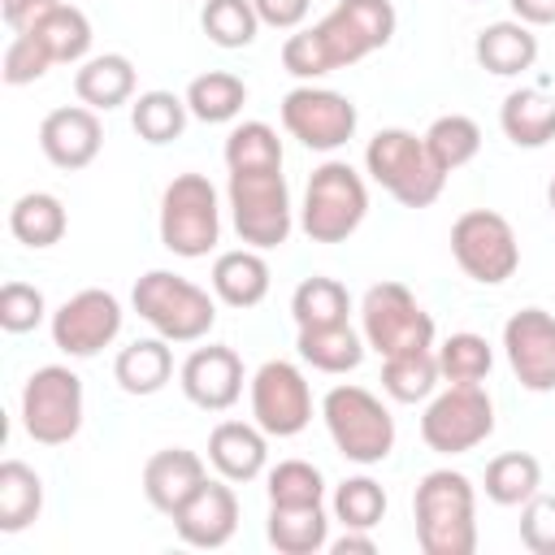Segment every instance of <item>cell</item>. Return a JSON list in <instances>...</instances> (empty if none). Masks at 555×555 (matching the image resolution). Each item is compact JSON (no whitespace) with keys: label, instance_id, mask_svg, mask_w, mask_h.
<instances>
[{"label":"cell","instance_id":"1","mask_svg":"<svg viewBox=\"0 0 555 555\" xmlns=\"http://www.w3.org/2000/svg\"><path fill=\"white\" fill-rule=\"evenodd\" d=\"M416 542L425 555H473L477 520H473V481L455 468H434L421 477L416 499Z\"/></svg>","mask_w":555,"mask_h":555},{"label":"cell","instance_id":"2","mask_svg":"<svg viewBox=\"0 0 555 555\" xmlns=\"http://www.w3.org/2000/svg\"><path fill=\"white\" fill-rule=\"evenodd\" d=\"M364 169L369 178L390 191L403 208H429L438 195H442V182H447V169L429 156L425 139H416L412 130H377L364 147Z\"/></svg>","mask_w":555,"mask_h":555},{"label":"cell","instance_id":"3","mask_svg":"<svg viewBox=\"0 0 555 555\" xmlns=\"http://www.w3.org/2000/svg\"><path fill=\"white\" fill-rule=\"evenodd\" d=\"M134 312L169 343H199L212 321H217V304L208 291H199L195 282L169 273V269H152L134 282Z\"/></svg>","mask_w":555,"mask_h":555},{"label":"cell","instance_id":"4","mask_svg":"<svg viewBox=\"0 0 555 555\" xmlns=\"http://www.w3.org/2000/svg\"><path fill=\"white\" fill-rule=\"evenodd\" d=\"M364 212H369V186L347 160H325L312 169L308 191H304V208H299V225L312 243L351 238L360 230Z\"/></svg>","mask_w":555,"mask_h":555},{"label":"cell","instance_id":"5","mask_svg":"<svg viewBox=\"0 0 555 555\" xmlns=\"http://www.w3.org/2000/svg\"><path fill=\"white\" fill-rule=\"evenodd\" d=\"M321 416L338 455L351 464H382L395 451V416L364 386H334L321 399Z\"/></svg>","mask_w":555,"mask_h":555},{"label":"cell","instance_id":"6","mask_svg":"<svg viewBox=\"0 0 555 555\" xmlns=\"http://www.w3.org/2000/svg\"><path fill=\"white\" fill-rule=\"evenodd\" d=\"M230 217L247 247H282L291 238V191L282 169H230Z\"/></svg>","mask_w":555,"mask_h":555},{"label":"cell","instance_id":"7","mask_svg":"<svg viewBox=\"0 0 555 555\" xmlns=\"http://www.w3.org/2000/svg\"><path fill=\"white\" fill-rule=\"evenodd\" d=\"M221 238L217 186L204 173H178L160 195V243L173 256L199 260Z\"/></svg>","mask_w":555,"mask_h":555},{"label":"cell","instance_id":"8","mask_svg":"<svg viewBox=\"0 0 555 555\" xmlns=\"http://www.w3.org/2000/svg\"><path fill=\"white\" fill-rule=\"evenodd\" d=\"M360 321H364V343L386 360L399 351H421L434 347V317L416 304V295L403 282H377L360 299Z\"/></svg>","mask_w":555,"mask_h":555},{"label":"cell","instance_id":"9","mask_svg":"<svg viewBox=\"0 0 555 555\" xmlns=\"http://www.w3.org/2000/svg\"><path fill=\"white\" fill-rule=\"evenodd\" d=\"M22 425L39 447H61L82 429V377L65 364H43L22 386Z\"/></svg>","mask_w":555,"mask_h":555},{"label":"cell","instance_id":"10","mask_svg":"<svg viewBox=\"0 0 555 555\" xmlns=\"http://www.w3.org/2000/svg\"><path fill=\"white\" fill-rule=\"evenodd\" d=\"M451 256L455 264L481 282V286H499L516 273L520 264V243L507 217L490 212V208H468L455 225H451Z\"/></svg>","mask_w":555,"mask_h":555},{"label":"cell","instance_id":"11","mask_svg":"<svg viewBox=\"0 0 555 555\" xmlns=\"http://www.w3.org/2000/svg\"><path fill=\"white\" fill-rule=\"evenodd\" d=\"M494 434V403L481 386H447L421 416V438L438 455H464Z\"/></svg>","mask_w":555,"mask_h":555},{"label":"cell","instance_id":"12","mask_svg":"<svg viewBox=\"0 0 555 555\" xmlns=\"http://www.w3.org/2000/svg\"><path fill=\"white\" fill-rule=\"evenodd\" d=\"M317 39L334 69L364 61L369 52L386 48L395 35V4L390 0H338L317 26Z\"/></svg>","mask_w":555,"mask_h":555},{"label":"cell","instance_id":"13","mask_svg":"<svg viewBox=\"0 0 555 555\" xmlns=\"http://www.w3.org/2000/svg\"><path fill=\"white\" fill-rule=\"evenodd\" d=\"M356 104L330 87H295L282 95V126L291 139L317 152H334L356 134Z\"/></svg>","mask_w":555,"mask_h":555},{"label":"cell","instance_id":"14","mask_svg":"<svg viewBox=\"0 0 555 555\" xmlns=\"http://www.w3.org/2000/svg\"><path fill=\"white\" fill-rule=\"evenodd\" d=\"M251 416L269 438H295L312 421V390L291 360H264L251 377Z\"/></svg>","mask_w":555,"mask_h":555},{"label":"cell","instance_id":"15","mask_svg":"<svg viewBox=\"0 0 555 555\" xmlns=\"http://www.w3.org/2000/svg\"><path fill=\"white\" fill-rule=\"evenodd\" d=\"M117 330H121V304L113 291H100V286L69 295L52 312V343L74 360L104 351L117 338Z\"/></svg>","mask_w":555,"mask_h":555},{"label":"cell","instance_id":"16","mask_svg":"<svg viewBox=\"0 0 555 555\" xmlns=\"http://www.w3.org/2000/svg\"><path fill=\"white\" fill-rule=\"evenodd\" d=\"M503 351L516 382L533 395L555 390V317L542 308H520L503 325Z\"/></svg>","mask_w":555,"mask_h":555},{"label":"cell","instance_id":"17","mask_svg":"<svg viewBox=\"0 0 555 555\" xmlns=\"http://www.w3.org/2000/svg\"><path fill=\"white\" fill-rule=\"evenodd\" d=\"M182 395L204 412H225L243 395V360L234 347H195L182 360Z\"/></svg>","mask_w":555,"mask_h":555},{"label":"cell","instance_id":"18","mask_svg":"<svg viewBox=\"0 0 555 555\" xmlns=\"http://www.w3.org/2000/svg\"><path fill=\"white\" fill-rule=\"evenodd\" d=\"M173 529L186 546H199V551H217L234 538L238 529V494L221 481H204L178 512H173Z\"/></svg>","mask_w":555,"mask_h":555},{"label":"cell","instance_id":"19","mask_svg":"<svg viewBox=\"0 0 555 555\" xmlns=\"http://www.w3.org/2000/svg\"><path fill=\"white\" fill-rule=\"evenodd\" d=\"M100 143H104V130L95 108L87 104L52 108L39 126V147L56 169H87L100 156Z\"/></svg>","mask_w":555,"mask_h":555},{"label":"cell","instance_id":"20","mask_svg":"<svg viewBox=\"0 0 555 555\" xmlns=\"http://www.w3.org/2000/svg\"><path fill=\"white\" fill-rule=\"evenodd\" d=\"M204 481H208L204 460H199L195 451H186V447H165V451H156V455L143 464V494H147V503H152L156 512H165V516H173Z\"/></svg>","mask_w":555,"mask_h":555},{"label":"cell","instance_id":"21","mask_svg":"<svg viewBox=\"0 0 555 555\" xmlns=\"http://www.w3.org/2000/svg\"><path fill=\"white\" fill-rule=\"evenodd\" d=\"M208 460H212V468L225 481H251V477H260L264 473V460H269L264 429L260 425H247V421H221L208 434Z\"/></svg>","mask_w":555,"mask_h":555},{"label":"cell","instance_id":"22","mask_svg":"<svg viewBox=\"0 0 555 555\" xmlns=\"http://www.w3.org/2000/svg\"><path fill=\"white\" fill-rule=\"evenodd\" d=\"M264 533L282 555H317L330 546V520L321 503H269Z\"/></svg>","mask_w":555,"mask_h":555},{"label":"cell","instance_id":"23","mask_svg":"<svg viewBox=\"0 0 555 555\" xmlns=\"http://www.w3.org/2000/svg\"><path fill=\"white\" fill-rule=\"evenodd\" d=\"M212 291L230 308H256L269 295V264L256 247L221 251L212 260Z\"/></svg>","mask_w":555,"mask_h":555},{"label":"cell","instance_id":"24","mask_svg":"<svg viewBox=\"0 0 555 555\" xmlns=\"http://www.w3.org/2000/svg\"><path fill=\"white\" fill-rule=\"evenodd\" d=\"M74 91L87 108H117L134 95V65L130 56L121 52H100V56H87L82 69L74 74Z\"/></svg>","mask_w":555,"mask_h":555},{"label":"cell","instance_id":"25","mask_svg":"<svg viewBox=\"0 0 555 555\" xmlns=\"http://www.w3.org/2000/svg\"><path fill=\"white\" fill-rule=\"evenodd\" d=\"M169 373H173V351H169V338H160V334L134 338L113 360V377L126 395H156V390H165Z\"/></svg>","mask_w":555,"mask_h":555},{"label":"cell","instance_id":"26","mask_svg":"<svg viewBox=\"0 0 555 555\" xmlns=\"http://www.w3.org/2000/svg\"><path fill=\"white\" fill-rule=\"evenodd\" d=\"M477 61H481V69L512 78L538 61V35L525 22H490L477 35Z\"/></svg>","mask_w":555,"mask_h":555},{"label":"cell","instance_id":"27","mask_svg":"<svg viewBox=\"0 0 555 555\" xmlns=\"http://www.w3.org/2000/svg\"><path fill=\"white\" fill-rule=\"evenodd\" d=\"M499 126L516 147H546L555 139V100H546L533 87H520L503 100Z\"/></svg>","mask_w":555,"mask_h":555},{"label":"cell","instance_id":"28","mask_svg":"<svg viewBox=\"0 0 555 555\" xmlns=\"http://www.w3.org/2000/svg\"><path fill=\"white\" fill-rule=\"evenodd\" d=\"M65 225H69L65 204L56 195H48V191H26L9 208V230L26 247H52V243H61L65 238Z\"/></svg>","mask_w":555,"mask_h":555},{"label":"cell","instance_id":"29","mask_svg":"<svg viewBox=\"0 0 555 555\" xmlns=\"http://www.w3.org/2000/svg\"><path fill=\"white\" fill-rule=\"evenodd\" d=\"M295 347L321 373H351L364 360V338L347 321L343 325H308V330H299Z\"/></svg>","mask_w":555,"mask_h":555},{"label":"cell","instance_id":"30","mask_svg":"<svg viewBox=\"0 0 555 555\" xmlns=\"http://www.w3.org/2000/svg\"><path fill=\"white\" fill-rule=\"evenodd\" d=\"M243 104H247V87H243L238 74H225V69H208V74L191 78V87H186V108H191V117H199V121H208V126L234 121V117L243 113Z\"/></svg>","mask_w":555,"mask_h":555},{"label":"cell","instance_id":"31","mask_svg":"<svg viewBox=\"0 0 555 555\" xmlns=\"http://www.w3.org/2000/svg\"><path fill=\"white\" fill-rule=\"evenodd\" d=\"M43 507V481L30 464L22 460H4L0 464V529L17 533L26 529Z\"/></svg>","mask_w":555,"mask_h":555},{"label":"cell","instance_id":"32","mask_svg":"<svg viewBox=\"0 0 555 555\" xmlns=\"http://www.w3.org/2000/svg\"><path fill=\"white\" fill-rule=\"evenodd\" d=\"M438 377H442V373H438V356H434L429 347L386 356V364H382V390H386L390 399H399V403H421V399H429L434 386H438Z\"/></svg>","mask_w":555,"mask_h":555},{"label":"cell","instance_id":"33","mask_svg":"<svg viewBox=\"0 0 555 555\" xmlns=\"http://www.w3.org/2000/svg\"><path fill=\"white\" fill-rule=\"evenodd\" d=\"M538 486H542V468H538V460L525 455V451H507V455H494V460L486 464V494H490V503H499V507H520V503H529V499L538 494Z\"/></svg>","mask_w":555,"mask_h":555},{"label":"cell","instance_id":"34","mask_svg":"<svg viewBox=\"0 0 555 555\" xmlns=\"http://www.w3.org/2000/svg\"><path fill=\"white\" fill-rule=\"evenodd\" d=\"M186 95H173V91H143L134 104H130V126L139 139L147 143H173L182 130H186Z\"/></svg>","mask_w":555,"mask_h":555},{"label":"cell","instance_id":"35","mask_svg":"<svg viewBox=\"0 0 555 555\" xmlns=\"http://www.w3.org/2000/svg\"><path fill=\"white\" fill-rule=\"evenodd\" d=\"M291 312H295V325L308 330V325H343L347 312H351V299H347V286L334 282V278H304L291 295Z\"/></svg>","mask_w":555,"mask_h":555},{"label":"cell","instance_id":"36","mask_svg":"<svg viewBox=\"0 0 555 555\" xmlns=\"http://www.w3.org/2000/svg\"><path fill=\"white\" fill-rule=\"evenodd\" d=\"M35 35L43 39V48L52 52L56 65H74V61H82V56L91 52V22H87V13L74 9V4H56V9L35 26Z\"/></svg>","mask_w":555,"mask_h":555},{"label":"cell","instance_id":"37","mask_svg":"<svg viewBox=\"0 0 555 555\" xmlns=\"http://www.w3.org/2000/svg\"><path fill=\"white\" fill-rule=\"evenodd\" d=\"M421 139H425L429 156H434L447 173L460 169V165H468V160L481 152V126H477L473 117H464V113H447V117H438Z\"/></svg>","mask_w":555,"mask_h":555},{"label":"cell","instance_id":"38","mask_svg":"<svg viewBox=\"0 0 555 555\" xmlns=\"http://www.w3.org/2000/svg\"><path fill=\"white\" fill-rule=\"evenodd\" d=\"M494 364V351L481 334H451L442 347H438V373L451 382V386H481L486 373Z\"/></svg>","mask_w":555,"mask_h":555},{"label":"cell","instance_id":"39","mask_svg":"<svg viewBox=\"0 0 555 555\" xmlns=\"http://www.w3.org/2000/svg\"><path fill=\"white\" fill-rule=\"evenodd\" d=\"M230 169H282V139L269 121H243L225 134Z\"/></svg>","mask_w":555,"mask_h":555},{"label":"cell","instance_id":"40","mask_svg":"<svg viewBox=\"0 0 555 555\" xmlns=\"http://www.w3.org/2000/svg\"><path fill=\"white\" fill-rule=\"evenodd\" d=\"M199 22L217 48H247L260 30V13L251 0H204Z\"/></svg>","mask_w":555,"mask_h":555},{"label":"cell","instance_id":"41","mask_svg":"<svg viewBox=\"0 0 555 555\" xmlns=\"http://www.w3.org/2000/svg\"><path fill=\"white\" fill-rule=\"evenodd\" d=\"M386 516V490L373 477H347L334 490V520H343V529H373Z\"/></svg>","mask_w":555,"mask_h":555},{"label":"cell","instance_id":"42","mask_svg":"<svg viewBox=\"0 0 555 555\" xmlns=\"http://www.w3.org/2000/svg\"><path fill=\"white\" fill-rule=\"evenodd\" d=\"M325 477L308 460H282L269 468V503H321Z\"/></svg>","mask_w":555,"mask_h":555},{"label":"cell","instance_id":"43","mask_svg":"<svg viewBox=\"0 0 555 555\" xmlns=\"http://www.w3.org/2000/svg\"><path fill=\"white\" fill-rule=\"evenodd\" d=\"M56 61H52V52L43 48V39L35 35V30H22V35H13V43L4 48V82L9 87H26V82H35V78H43L48 69H52Z\"/></svg>","mask_w":555,"mask_h":555},{"label":"cell","instance_id":"44","mask_svg":"<svg viewBox=\"0 0 555 555\" xmlns=\"http://www.w3.org/2000/svg\"><path fill=\"white\" fill-rule=\"evenodd\" d=\"M43 291L30 282H4L0 286V325L9 334H26L43 321Z\"/></svg>","mask_w":555,"mask_h":555},{"label":"cell","instance_id":"45","mask_svg":"<svg viewBox=\"0 0 555 555\" xmlns=\"http://www.w3.org/2000/svg\"><path fill=\"white\" fill-rule=\"evenodd\" d=\"M520 542L533 555H555V494H533L520 503Z\"/></svg>","mask_w":555,"mask_h":555},{"label":"cell","instance_id":"46","mask_svg":"<svg viewBox=\"0 0 555 555\" xmlns=\"http://www.w3.org/2000/svg\"><path fill=\"white\" fill-rule=\"evenodd\" d=\"M282 65H286V74H295V78H321V74L334 69L330 56H325V48H321V39H317V30H295V35L282 43Z\"/></svg>","mask_w":555,"mask_h":555},{"label":"cell","instance_id":"47","mask_svg":"<svg viewBox=\"0 0 555 555\" xmlns=\"http://www.w3.org/2000/svg\"><path fill=\"white\" fill-rule=\"evenodd\" d=\"M56 4L61 0H0V17H4V26L13 35H22V30H35Z\"/></svg>","mask_w":555,"mask_h":555},{"label":"cell","instance_id":"48","mask_svg":"<svg viewBox=\"0 0 555 555\" xmlns=\"http://www.w3.org/2000/svg\"><path fill=\"white\" fill-rule=\"evenodd\" d=\"M260 22L273 26V30H295L304 17H308V0H251Z\"/></svg>","mask_w":555,"mask_h":555},{"label":"cell","instance_id":"49","mask_svg":"<svg viewBox=\"0 0 555 555\" xmlns=\"http://www.w3.org/2000/svg\"><path fill=\"white\" fill-rule=\"evenodd\" d=\"M516 22L525 26H551L555 22V0H507Z\"/></svg>","mask_w":555,"mask_h":555},{"label":"cell","instance_id":"50","mask_svg":"<svg viewBox=\"0 0 555 555\" xmlns=\"http://www.w3.org/2000/svg\"><path fill=\"white\" fill-rule=\"evenodd\" d=\"M330 551H334V555H373V551H377V542L369 538V529H347L343 538H334V542H330Z\"/></svg>","mask_w":555,"mask_h":555},{"label":"cell","instance_id":"51","mask_svg":"<svg viewBox=\"0 0 555 555\" xmlns=\"http://www.w3.org/2000/svg\"><path fill=\"white\" fill-rule=\"evenodd\" d=\"M546 204H551V212H555V178H551V186H546Z\"/></svg>","mask_w":555,"mask_h":555}]
</instances>
